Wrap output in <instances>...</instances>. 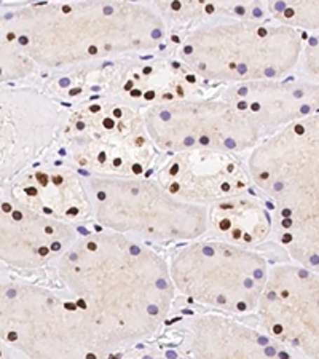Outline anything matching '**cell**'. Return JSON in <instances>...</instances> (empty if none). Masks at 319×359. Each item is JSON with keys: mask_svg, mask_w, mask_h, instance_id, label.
<instances>
[{"mask_svg": "<svg viewBox=\"0 0 319 359\" xmlns=\"http://www.w3.org/2000/svg\"><path fill=\"white\" fill-rule=\"evenodd\" d=\"M304 43L300 31L278 21L222 18L179 34L174 56L196 80L227 86L286 79Z\"/></svg>", "mask_w": 319, "mask_h": 359, "instance_id": "obj_3", "label": "cell"}, {"mask_svg": "<svg viewBox=\"0 0 319 359\" xmlns=\"http://www.w3.org/2000/svg\"><path fill=\"white\" fill-rule=\"evenodd\" d=\"M252 318L294 358H319V273L276 260Z\"/></svg>", "mask_w": 319, "mask_h": 359, "instance_id": "obj_8", "label": "cell"}, {"mask_svg": "<svg viewBox=\"0 0 319 359\" xmlns=\"http://www.w3.org/2000/svg\"><path fill=\"white\" fill-rule=\"evenodd\" d=\"M168 264L181 302L235 316L254 315L271 265L262 249L208 235L174 246Z\"/></svg>", "mask_w": 319, "mask_h": 359, "instance_id": "obj_5", "label": "cell"}, {"mask_svg": "<svg viewBox=\"0 0 319 359\" xmlns=\"http://www.w3.org/2000/svg\"><path fill=\"white\" fill-rule=\"evenodd\" d=\"M275 21L297 31L319 34V0H264Z\"/></svg>", "mask_w": 319, "mask_h": 359, "instance_id": "obj_13", "label": "cell"}, {"mask_svg": "<svg viewBox=\"0 0 319 359\" xmlns=\"http://www.w3.org/2000/svg\"><path fill=\"white\" fill-rule=\"evenodd\" d=\"M149 345H156L154 356L294 358L264 332L252 316L201 310L177 297L160 335Z\"/></svg>", "mask_w": 319, "mask_h": 359, "instance_id": "obj_7", "label": "cell"}, {"mask_svg": "<svg viewBox=\"0 0 319 359\" xmlns=\"http://www.w3.org/2000/svg\"><path fill=\"white\" fill-rule=\"evenodd\" d=\"M142 118L160 154L214 150L246 155L265 139L251 115L220 91L156 100L142 109Z\"/></svg>", "mask_w": 319, "mask_h": 359, "instance_id": "obj_6", "label": "cell"}, {"mask_svg": "<svg viewBox=\"0 0 319 359\" xmlns=\"http://www.w3.org/2000/svg\"><path fill=\"white\" fill-rule=\"evenodd\" d=\"M220 93L245 109L265 137L319 111V83L306 77L235 83Z\"/></svg>", "mask_w": 319, "mask_h": 359, "instance_id": "obj_10", "label": "cell"}, {"mask_svg": "<svg viewBox=\"0 0 319 359\" xmlns=\"http://www.w3.org/2000/svg\"><path fill=\"white\" fill-rule=\"evenodd\" d=\"M82 179L95 229L155 248H174L210 231V208L177 198L152 175L82 172Z\"/></svg>", "mask_w": 319, "mask_h": 359, "instance_id": "obj_4", "label": "cell"}, {"mask_svg": "<svg viewBox=\"0 0 319 359\" xmlns=\"http://www.w3.org/2000/svg\"><path fill=\"white\" fill-rule=\"evenodd\" d=\"M271 233L273 212L257 189L210 206L208 236L265 251L270 248Z\"/></svg>", "mask_w": 319, "mask_h": 359, "instance_id": "obj_11", "label": "cell"}, {"mask_svg": "<svg viewBox=\"0 0 319 359\" xmlns=\"http://www.w3.org/2000/svg\"><path fill=\"white\" fill-rule=\"evenodd\" d=\"M152 176L177 198L208 208L255 190L245 155L214 150L161 154Z\"/></svg>", "mask_w": 319, "mask_h": 359, "instance_id": "obj_9", "label": "cell"}, {"mask_svg": "<svg viewBox=\"0 0 319 359\" xmlns=\"http://www.w3.org/2000/svg\"><path fill=\"white\" fill-rule=\"evenodd\" d=\"M299 67L304 77L319 83V34L305 40Z\"/></svg>", "mask_w": 319, "mask_h": 359, "instance_id": "obj_14", "label": "cell"}, {"mask_svg": "<svg viewBox=\"0 0 319 359\" xmlns=\"http://www.w3.org/2000/svg\"><path fill=\"white\" fill-rule=\"evenodd\" d=\"M55 275L85 315L100 358L142 350L176 302L168 257L117 231H82L57 259Z\"/></svg>", "mask_w": 319, "mask_h": 359, "instance_id": "obj_1", "label": "cell"}, {"mask_svg": "<svg viewBox=\"0 0 319 359\" xmlns=\"http://www.w3.org/2000/svg\"><path fill=\"white\" fill-rule=\"evenodd\" d=\"M10 37L34 65L55 71L163 48L171 32L152 8L123 0H71L21 11Z\"/></svg>", "mask_w": 319, "mask_h": 359, "instance_id": "obj_2", "label": "cell"}, {"mask_svg": "<svg viewBox=\"0 0 319 359\" xmlns=\"http://www.w3.org/2000/svg\"><path fill=\"white\" fill-rule=\"evenodd\" d=\"M156 11L171 32H187L222 18L266 20L264 0H123Z\"/></svg>", "mask_w": 319, "mask_h": 359, "instance_id": "obj_12", "label": "cell"}]
</instances>
